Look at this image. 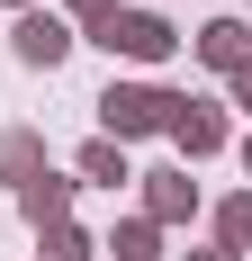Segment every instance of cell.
<instances>
[{
  "label": "cell",
  "instance_id": "6da1fadb",
  "mask_svg": "<svg viewBox=\"0 0 252 261\" xmlns=\"http://www.w3.org/2000/svg\"><path fill=\"white\" fill-rule=\"evenodd\" d=\"M171 108H180V90H162V81H108V90H99V135H108V144L162 135Z\"/></svg>",
  "mask_w": 252,
  "mask_h": 261
},
{
  "label": "cell",
  "instance_id": "7a4b0ae2",
  "mask_svg": "<svg viewBox=\"0 0 252 261\" xmlns=\"http://www.w3.org/2000/svg\"><path fill=\"white\" fill-rule=\"evenodd\" d=\"M90 45H108L117 63H162L180 36H171L162 9H108V18H90Z\"/></svg>",
  "mask_w": 252,
  "mask_h": 261
},
{
  "label": "cell",
  "instance_id": "3957f363",
  "mask_svg": "<svg viewBox=\"0 0 252 261\" xmlns=\"http://www.w3.org/2000/svg\"><path fill=\"white\" fill-rule=\"evenodd\" d=\"M162 135H171L189 162H207V153H225V108H216V99H180Z\"/></svg>",
  "mask_w": 252,
  "mask_h": 261
},
{
  "label": "cell",
  "instance_id": "277c9868",
  "mask_svg": "<svg viewBox=\"0 0 252 261\" xmlns=\"http://www.w3.org/2000/svg\"><path fill=\"white\" fill-rule=\"evenodd\" d=\"M9 45H18V63H36V72H54V63H63V54L81 45V36H72V18H54V9H27Z\"/></svg>",
  "mask_w": 252,
  "mask_h": 261
},
{
  "label": "cell",
  "instance_id": "5b68a950",
  "mask_svg": "<svg viewBox=\"0 0 252 261\" xmlns=\"http://www.w3.org/2000/svg\"><path fill=\"white\" fill-rule=\"evenodd\" d=\"M198 216V180L189 171H144V225H180Z\"/></svg>",
  "mask_w": 252,
  "mask_h": 261
},
{
  "label": "cell",
  "instance_id": "8992f818",
  "mask_svg": "<svg viewBox=\"0 0 252 261\" xmlns=\"http://www.w3.org/2000/svg\"><path fill=\"white\" fill-rule=\"evenodd\" d=\"M198 63L234 81V72L252 63V27H243V18H207V27H198Z\"/></svg>",
  "mask_w": 252,
  "mask_h": 261
},
{
  "label": "cell",
  "instance_id": "52a82bcc",
  "mask_svg": "<svg viewBox=\"0 0 252 261\" xmlns=\"http://www.w3.org/2000/svg\"><path fill=\"white\" fill-rule=\"evenodd\" d=\"M72 189H81V180H63V171H36V180L18 189L27 225H36V234H45V225H72Z\"/></svg>",
  "mask_w": 252,
  "mask_h": 261
},
{
  "label": "cell",
  "instance_id": "ba28073f",
  "mask_svg": "<svg viewBox=\"0 0 252 261\" xmlns=\"http://www.w3.org/2000/svg\"><path fill=\"white\" fill-rule=\"evenodd\" d=\"M36 171H45V144H36V135H27V126H9V135H0V180H36Z\"/></svg>",
  "mask_w": 252,
  "mask_h": 261
},
{
  "label": "cell",
  "instance_id": "9c48e42d",
  "mask_svg": "<svg viewBox=\"0 0 252 261\" xmlns=\"http://www.w3.org/2000/svg\"><path fill=\"white\" fill-rule=\"evenodd\" d=\"M81 180H99V189L135 180V162H126V144H108V135H90V144H81Z\"/></svg>",
  "mask_w": 252,
  "mask_h": 261
},
{
  "label": "cell",
  "instance_id": "30bf717a",
  "mask_svg": "<svg viewBox=\"0 0 252 261\" xmlns=\"http://www.w3.org/2000/svg\"><path fill=\"white\" fill-rule=\"evenodd\" d=\"M99 252H117V261H162V225H144V216H126L117 234L99 243Z\"/></svg>",
  "mask_w": 252,
  "mask_h": 261
},
{
  "label": "cell",
  "instance_id": "8fae6325",
  "mask_svg": "<svg viewBox=\"0 0 252 261\" xmlns=\"http://www.w3.org/2000/svg\"><path fill=\"white\" fill-rule=\"evenodd\" d=\"M216 243H225V252H234V261H243V252H252V189H234L225 207H216Z\"/></svg>",
  "mask_w": 252,
  "mask_h": 261
},
{
  "label": "cell",
  "instance_id": "7c38bea8",
  "mask_svg": "<svg viewBox=\"0 0 252 261\" xmlns=\"http://www.w3.org/2000/svg\"><path fill=\"white\" fill-rule=\"evenodd\" d=\"M99 243L81 234V225H45V261H90Z\"/></svg>",
  "mask_w": 252,
  "mask_h": 261
},
{
  "label": "cell",
  "instance_id": "4fadbf2b",
  "mask_svg": "<svg viewBox=\"0 0 252 261\" xmlns=\"http://www.w3.org/2000/svg\"><path fill=\"white\" fill-rule=\"evenodd\" d=\"M63 9H72V18H108L117 0H63Z\"/></svg>",
  "mask_w": 252,
  "mask_h": 261
},
{
  "label": "cell",
  "instance_id": "5bb4252c",
  "mask_svg": "<svg viewBox=\"0 0 252 261\" xmlns=\"http://www.w3.org/2000/svg\"><path fill=\"white\" fill-rule=\"evenodd\" d=\"M234 108H252V63H243V72H234Z\"/></svg>",
  "mask_w": 252,
  "mask_h": 261
},
{
  "label": "cell",
  "instance_id": "9a60e30c",
  "mask_svg": "<svg viewBox=\"0 0 252 261\" xmlns=\"http://www.w3.org/2000/svg\"><path fill=\"white\" fill-rule=\"evenodd\" d=\"M180 261H234V252H225V243H207V252H180Z\"/></svg>",
  "mask_w": 252,
  "mask_h": 261
},
{
  "label": "cell",
  "instance_id": "2e32d148",
  "mask_svg": "<svg viewBox=\"0 0 252 261\" xmlns=\"http://www.w3.org/2000/svg\"><path fill=\"white\" fill-rule=\"evenodd\" d=\"M9 9H18V18H27V9H36V0H9Z\"/></svg>",
  "mask_w": 252,
  "mask_h": 261
},
{
  "label": "cell",
  "instance_id": "e0dca14e",
  "mask_svg": "<svg viewBox=\"0 0 252 261\" xmlns=\"http://www.w3.org/2000/svg\"><path fill=\"white\" fill-rule=\"evenodd\" d=\"M243 171H252V135H243Z\"/></svg>",
  "mask_w": 252,
  "mask_h": 261
}]
</instances>
